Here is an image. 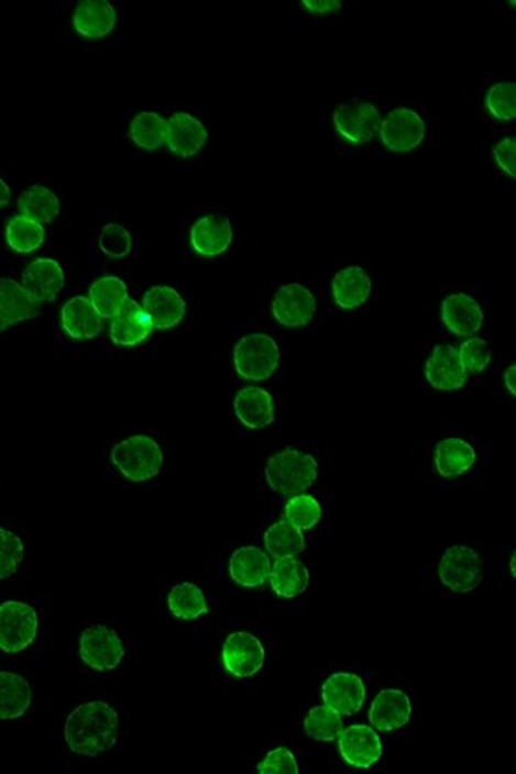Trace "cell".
<instances>
[{
    "mask_svg": "<svg viewBox=\"0 0 516 774\" xmlns=\"http://www.w3.org/2000/svg\"><path fill=\"white\" fill-rule=\"evenodd\" d=\"M381 141L393 152H411L422 143L425 121L411 109H394L381 120Z\"/></svg>",
    "mask_w": 516,
    "mask_h": 774,
    "instance_id": "10",
    "label": "cell"
},
{
    "mask_svg": "<svg viewBox=\"0 0 516 774\" xmlns=\"http://www.w3.org/2000/svg\"><path fill=\"white\" fill-rule=\"evenodd\" d=\"M265 478L276 494L297 496L317 482L318 462L306 452L286 449L268 460Z\"/></svg>",
    "mask_w": 516,
    "mask_h": 774,
    "instance_id": "2",
    "label": "cell"
},
{
    "mask_svg": "<svg viewBox=\"0 0 516 774\" xmlns=\"http://www.w3.org/2000/svg\"><path fill=\"white\" fill-rule=\"evenodd\" d=\"M117 24V12L106 0H85L73 13V26L88 40H102L112 33Z\"/></svg>",
    "mask_w": 516,
    "mask_h": 774,
    "instance_id": "23",
    "label": "cell"
},
{
    "mask_svg": "<svg viewBox=\"0 0 516 774\" xmlns=\"http://www.w3.org/2000/svg\"><path fill=\"white\" fill-rule=\"evenodd\" d=\"M381 113L369 100L341 103L332 117L338 133L351 144L362 145L375 137L381 126Z\"/></svg>",
    "mask_w": 516,
    "mask_h": 774,
    "instance_id": "7",
    "label": "cell"
},
{
    "mask_svg": "<svg viewBox=\"0 0 516 774\" xmlns=\"http://www.w3.org/2000/svg\"><path fill=\"white\" fill-rule=\"evenodd\" d=\"M40 629V618L31 605L9 600L0 604V651L23 652L33 644Z\"/></svg>",
    "mask_w": 516,
    "mask_h": 774,
    "instance_id": "5",
    "label": "cell"
},
{
    "mask_svg": "<svg viewBox=\"0 0 516 774\" xmlns=\"http://www.w3.org/2000/svg\"><path fill=\"white\" fill-rule=\"evenodd\" d=\"M459 355L466 372L481 373L493 361V349L484 339L471 338L460 345Z\"/></svg>",
    "mask_w": 516,
    "mask_h": 774,
    "instance_id": "42",
    "label": "cell"
},
{
    "mask_svg": "<svg viewBox=\"0 0 516 774\" xmlns=\"http://www.w3.org/2000/svg\"><path fill=\"white\" fill-rule=\"evenodd\" d=\"M19 209L37 223H51L61 213V200L44 186H31L20 196Z\"/></svg>",
    "mask_w": 516,
    "mask_h": 774,
    "instance_id": "34",
    "label": "cell"
},
{
    "mask_svg": "<svg viewBox=\"0 0 516 774\" xmlns=\"http://www.w3.org/2000/svg\"><path fill=\"white\" fill-rule=\"evenodd\" d=\"M46 231L43 224L24 215H17L7 226V242L19 254H30L43 245Z\"/></svg>",
    "mask_w": 516,
    "mask_h": 774,
    "instance_id": "35",
    "label": "cell"
},
{
    "mask_svg": "<svg viewBox=\"0 0 516 774\" xmlns=\"http://www.w3.org/2000/svg\"><path fill=\"white\" fill-rule=\"evenodd\" d=\"M259 773H299L296 756L286 748L272 750L262 763L257 765Z\"/></svg>",
    "mask_w": 516,
    "mask_h": 774,
    "instance_id": "43",
    "label": "cell"
},
{
    "mask_svg": "<svg viewBox=\"0 0 516 774\" xmlns=\"http://www.w3.org/2000/svg\"><path fill=\"white\" fill-rule=\"evenodd\" d=\"M235 417L249 430H263L275 421L272 394L262 387H244L235 394Z\"/></svg>",
    "mask_w": 516,
    "mask_h": 774,
    "instance_id": "20",
    "label": "cell"
},
{
    "mask_svg": "<svg viewBox=\"0 0 516 774\" xmlns=\"http://www.w3.org/2000/svg\"><path fill=\"white\" fill-rule=\"evenodd\" d=\"M273 317L287 328L307 327L317 312V299L306 286L299 283L283 286L273 297Z\"/></svg>",
    "mask_w": 516,
    "mask_h": 774,
    "instance_id": "11",
    "label": "cell"
},
{
    "mask_svg": "<svg viewBox=\"0 0 516 774\" xmlns=\"http://www.w3.org/2000/svg\"><path fill=\"white\" fill-rule=\"evenodd\" d=\"M510 572H512V576H514V578H515V576H516V573H515V556H512V560H510Z\"/></svg>",
    "mask_w": 516,
    "mask_h": 774,
    "instance_id": "48",
    "label": "cell"
},
{
    "mask_svg": "<svg viewBox=\"0 0 516 774\" xmlns=\"http://www.w3.org/2000/svg\"><path fill=\"white\" fill-rule=\"evenodd\" d=\"M270 570L268 555L255 545L238 549L230 559V576L239 586H263L268 579Z\"/></svg>",
    "mask_w": 516,
    "mask_h": 774,
    "instance_id": "27",
    "label": "cell"
},
{
    "mask_svg": "<svg viewBox=\"0 0 516 774\" xmlns=\"http://www.w3.org/2000/svg\"><path fill=\"white\" fill-rule=\"evenodd\" d=\"M286 521H289L300 531L311 530L317 527L321 520V506L315 497L308 494H297L286 506Z\"/></svg>",
    "mask_w": 516,
    "mask_h": 774,
    "instance_id": "38",
    "label": "cell"
},
{
    "mask_svg": "<svg viewBox=\"0 0 516 774\" xmlns=\"http://www.w3.org/2000/svg\"><path fill=\"white\" fill-rule=\"evenodd\" d=\"M282 354L275 339L268 334L254 333L235 344L234 366L241 378L263 382L272 378L278 369Z\"/></svg>",
    "mask_w": 516,
    "mask_h": 774,
    "instance_id": "4",
    "label": "cell"
},
{
    "mask_svg": "<svg viewBox=\"0 0 516 774\" xmlns=\"http://www.w3.org/2000/svg\"><path fill=\"white\" fill-rule=\"evenodd\" d=\"M207 137H209V133H207L202 121L197 120L190 113H175L172 119L166 121V144H168L169 151L178 157H194L207 143Z\"/></svg>",
    "mask_w": 516,
    "mask_h": 774,
    "instance_id": "17",
    "label": "cell"
},
{
    "mask_svg": "<svg viewBox=\"0 0 516 774\" xmlns=\"http://www.w3.org/2000/svg\"><path fill=\"white\" fill-rule=\"evenodd\" d=\"M268 579L276 596L294 599L306 593L310 575L307 566L299 560L279 559L270 570Z\"/></svg>",
    "mask_w": 516,
    "mask_h": 774,
    "instance_id": "30",
    "label": "cell"
},
{
    "mask_svg": "<svg viewBox=\"0 0 516 774\" xmlns=\"http://www.w3.org/2000/svg\"><path fill=\"white\" fill-rule=\"evenodd\" d=\"M515 376H516L515 365L508 366L507 372L504 373V385H505V387H507L508 392H510L512 396H515V394H516Z\"/></svg>",
    "mask_w": 516,
    "mask_h": 774,
    "instance_id": "46",
    "label": "cell"
},
{
    "mask_svg": "<svg viewBox=\"0 0 516 774\" xmlns=\"http://www.w3.org/2000/svg\"><path fill=\"white\" fill-rule=\"evenodd\" d=\"M486 107L494 119L512 121L515 119V82H497L487 91Z\"/></svg>",
    "mask_w": 516,
    "mask_h": 774,
    "instance_id": "40",
    "label": "cell"
},
{
    "mask_svg": "<svg viewBox=\"0 0 516 774\" xmlns=\"http://www.w3.org/2000/svg\"><path fill=\"white\" fill-rule=\"evenodd\" d=\"M40 312L41 303L26 292L23 285L15 279L0 278V331L33 320Z\"/></svg>",
    "mask_w": 516,
    "mask_h": 774,
    "instance_id": "19",
    "label": "cell"
},
{
    "mask_svg": "<svg viewBox=\"0 0 516 774\" xmlns=\"http://www.w3.org/2000/svg\"><path fill=\"white\" fill-rule=\"evenodd\" d=\"M24 545L15 532L0 528V580L15 575L22 565Z\"/></svg>",
    "mask_w": 516,
    "mask_h": 774,
    "instance_id": "39",
    "label": "cell"
},
{
    "mask_svg": "<svg viewBox=\"0 0 516 774\" xmlns=\"http://www.w3.org/2000/svg\"><path fill=\"white\" fill-rule=\"evenodd\" d=\"M128 297V288L117 276H103L89 289V300L100 318H116Z\"/></svg>",
    "mask_w": 516,
    "mask_h": 774,
    "instance_id": "32",
    "label": "cell"
},
{
    "mask_svg": "<svg viewBox=\"0 0 516 774\" xmlns=\"http://www.w3.org/2000/svg\"><path fill=\"white\" fill-rule=\"evenodd\" d=\"M494 158L498 168L515 178V137H505L494 147Z\"/></svg>",
    "mask_w": 516,
    "mask_h": 774,
    "instance_id": "44",
    "label": "cell"
},
{
    "mask_svg": "<svg viewBox=\"0 0 516 774\" xmlns=\"http://www.w3.org/2000/svg\"><path fill=\"white\" fill-rule=\"evenodd\" d=\"M33 690L23 676L0 672V720H17L30 710Z\"/></svg>",
    "mask_w": 516,
    "mask_h": 774,
    "instance_id": "29",
    "label": "cell"
},
{
    "mask_svg": "<svg viewBox=\"0 0 516 774\" xmlns=\"http://www.w3.org/2000/svg\"><path fill=\"white\" fill-rule=\"evenodd\" d=\"M304 728L315 741L332 742L344 731V720H342L341 714L327 705H317L308 711Z\"/></svg>",
    "mask_w": 516,
    "mask_h": 774,
    "instance_id": "36",
    "label": "cell"
},
{
    "mask_svg": "<svg viewBox=\"0 0 516 774\" xmlns=\"http://www.w3.org/2000/svg\"><path fill=\"white\" fill-rule=\"evenodd\" d=\"M442 320L455 336H473L484 323L480 303L469 294H452L442 302Z\"/></svg>",
    "mask_w": 516,
    "mask_h": 774,
    "instance_id": "21",
    "label": "cell"
},
{
    "mask_svg": "<svg viewBox=\"0 0 516 774\" xmlns=\"http://www.w3.org/2000/svg\"><path fill=\"white\" fill-rule=\"evenodd\" d=\"M325 705L341 715H355L366 700V687L362 677L353 673H336L321 687Z\"/></svg>",
    "mask_w": 516,
    "mask_h": 774,
    "instance_id": "14",
    "label": "cell"
},
{
    "mask_svg": "<svg viewBox=\"0 0 516 774\" xmlns=\"http://www.w3.org/2000/svg\"><path fill=\"white\" fill-rule=\"evenodd\" d=\"M168 608L173 617L183 621H194L209 613L202 589L193 583H182L173 587L168 596Z\"/></svg>",
    "mask_w": 516,
    "mask_h": 774,
    "instance_id": "33",
    "label": "cell"
},
{
    "mask_svg": "<svg viewBox=\"0 0 516 774\" xmlns=\"http://www.w3.org/2000/svg\"><path fill=\"white\" fill-rule=\"evenodd\" d=\"M476 463V451L465 439L449 438L439 442L435 451V465L446 479L465 475Z\"/></svg>",
    "mask_w": 516,
    "mask_h": 774,
    "instance_id": "26",
    "label": "cell"
},
{
    "mask_svg": "<svg viewBox=\"0 0 516 774\" xmlns=\"http://www.w3.org/2000/svg\"><path fill=\"white\" fill-rule=\"evenodd\" d=\"M120 718L107 701L95 700L79 705L65 721V741L72 752L97 756L117 744Z\"/></svg>",
    "mask_w": 516,
    "mask_h": 774,
    "instance_id": "1",
    "label": "cell"
},
{
    "mask_svg": "<svg viewBox=\"0 0 516 774\" xmlns=\"http://www.w3.org/2000/svg\"><path fill=\"white\" fill-rule=\"evenodd\" d=\"M331 288L332 299L338 307L342 310L359 309L372 294V279L360 266H349L332 278Z\"/></svg>",
    "mask_w": 516,
    "mask_h": 774,
    "instance_id": "24",
    "label": "cell"
},
{
    "mask_svg": "<svg viewBox=\"0 0 516 774\" xmlns=\"http://www.w3.org/2000/svg\"><path fill=\"white\" fill-rule=\"evenodd\" d=\"M79 653L86 665L97 672H112L124 656V645L113 629L97 624L83 632Z\"/></svg>",
    "mask_w": 516,
    "mask_h": 774,
    "instance_id": "8",
    "label": "cell"
},
{
    "mask_svg": "<svg viewBox=\"0 0 516 774\" xmlns=\"http://www.w3.org/2000/svg\"><path fill=\"white\" fill-rule=\"evenodd\" d=\"M429 385L438 390H459L469 382V372L460 361L459 349L450 344L438 345L429 355L425 368Z\"/></svg>",
    "mask_w": 516,
    "mask_h": 774,
    "instance_id": "13",
    "label": "cell"
},
{
    "mask_svg": "<svg viewBox=\"0 0 516 774\" xmlns=\"http://www.w3.org/2000/svg\"><path fill=\"white\" fill-rule=\"evenodd\" d=\"M112 462L128 482L144 483L161 473L164 452L149 435H131L112 449Z\"/></svg>",
    "mask_w": 516,
    "mask_h": 774,
    "instance_id": "3",
    "label": "cell"
},
{
    "mask_svg": "<svg viewBox=\"0 0 516 774\" xmlns=\"http://www.w3.org/2000/svg\"><path fill=\"white\" fill-rule=\"evenodd\" d=\"M62 327L73 339H95L99 336L100 314L89 297H73L62 307Z\"/></svg>",
    "mask_w": 516,
    "mask_h": 774,
    "instance_id": "28",
    "label": "cell"
},
{
    "mask_svg": "<svg viewBox=\"0 0 516 774\" xmlns=\"http://www.w3.org/2000/svg\"><path fill=\"white\" fill-rule=\"evenodd\" d=\"M266 551L275 559H294L306 551V538L299 528L283 520L272 524L263 535Z\"/></svg>",
    "mask_w": 516,
    "mask_h": 774,
    "instance_id": "31",
    "label": "cell"
},
{
    "mask_svg": "<svg viewBox=\"0 0 516 774\" xmlns=\"http://www.w3.org/2000/svg\"><path fill=\"white\" fill-rule=\"evenodd\" d=\"M303 5L314 15H331L342 10L339 0H304Z\"/></svg>",
    "mask_w": 516,
    "mask_h": 774,
    "instance_id": "45",
    "label": "cell"
},
{
    "mask_svg": "<svg viewBox=\"0 0 516 774\" xmlns=\"http://www.w3.org/2000/svg\"><path fill=\"white\" fill-rule=\"evenodd\" d=\"M100 251L110 258H124L130 255L133 248V237L127 228L117 223L107 224L102 228L99 236Z\"/></svg>",
    "mask_w": 516,
    "mask_h": 774,
    "instance_id": "41",
    "label": "cell"
},
{
    "mask_svg": "<svg viewBox=\"0 0 516 774\" xmlns=\"http://www.w3.org/2000/svg\"><path fill=\"white\" fill-rule=\"evenodd\" d=\"M133 143L145 151H157L166 143V121L155 112H141L130 126Z\"/></svg>",
    "mask_w": 516,
    "mask_h": 774,
    "instance_id": "37",
    "label": "cell"
},
{
    "mask_svg": "<svg viewBox=\"0 0 516 774\" xmlns=\"http://www.w3.org/2000/svg\"><path fill=\"white\" fill-rule=\"evenodd\" d=\"M439 578L455 593H471L484 578L483 559L469 545H452L439 563Z\"/></svg>",
    "mask_w": 516,
    "mask_h": 774,
    "instance_id": "6",
    "label": "cell"
},
{
    "mask_svg": "<svg viewBox=\"0 0 516 774\" xmlns=\"http://www.w3.org/2000/svg\"><path fill=\"white\" fill-rule=\"evenodd\" d=\"M411 718V701L399 689H384L373 700L370 721L380 731H397Z\"/></svg>",
    "mask_w": 516,
    "mask_h": 774,
    "instance_id": "22",
    "label": "cell"
},
{
    "mask_svg": "<svg viewBox=\"0 0 516 774\" xmlns=\"http://www.w3.org/2000/svg\"><path fill=\"white\" fill-rule=\"evenodd\" d=\"M265 648L260 639L244 631L228 635L221 652L227 672L241 679L257 675L265 665Z\"/></svg>",
    "mask_w": 516,
    "mask_h": 774,
    "instance_id": "9",
    "label": "cell"
},
{
    "mask_svg": "<svg viewBox=\"0 0 516 774\" xmlns=\"http://www.w3.org/2000/svg\"><path fill=\"white\" fill-rule=\"evenodd\" d=\"M10 197H12V192H10L9 185L0 178V209L9 206Z\"/></svg>",
    "mask_w": 516,
    "mask_h": 774,
    "instance_id": "47",
    "label": "cell"
},
{
    "mask_svg": "<svg viewBox=\"0 0 516 774\" xmlns=\"http://www.w3.org/2000/svg\"><path fill=\"white\" fill-rule=\"evenodd\" d=\"M231 242H233V228L227 217L199 218L190 230V245L202 257L211 258L224 254Z\"/></svg>",
    "mask_w": 516,
    "mask_h": 774,
    "instance_id": "16",
    "label": "cell"
},
{
    "mask_svg": "<svg viewBox=\"0 0 516 774\" xmlns=\"http://www.w3.org/2000/svg\"><path fill=\"white\" fill-rule=\"evenodd\" d=\"M152 324L149 321L147 314L144 313L140 303L136 300L128 299L120 312L113 318L112 328H110V336L113 342L123 347H133L141 344L142 341L151 334Z\"/></svg>",
    "mask_w": 516,
    "mask_h": 774,
    "instance_id": "25",
    "label": "cell"
},
{
    "mask_svg": "<svg viewBox=\"0 0 516 774\" xmlns=\"http://www.w3.org/2000/svg\"><path fill=\"white\" fill-rule=\"evenodd\" d=\"M142 310L147 314L152 328L172 330L186 317V302L178 290L169 286H154L144 294Z\"/></svg>",
    "mask_w": 516,
    "mask_h": 774,
    "instance_id": "15",
    "label": "cell"
},
{
    "mask_svg": "<svg viewBox=\"0 0 516 774\" xmlns=\"http://www.w3.org/2000/svg\"><path fill=\"white\" fill-rule=\"evenodd\" d=\"M65 285V273L52 258H36L23 273V288L37 302H52Z\"/></svg>",
    "mask_w": 516,
    "mask_h": 774,
    "instance_id": "18",
    "label": "cell"
},
{
    "mask_svg": "<svg viewBox=\"0 0 516 774\" xmlns=\"http://www.w3.org/2000/svg\"><path fill=\"white\" fill-rule=\"evenodd\" d=\"M342 759L355 769H370L383 756V744L375 729L365 725H353L339 736Z\"/></svg>",
    "mask_w": 516,
    "mask_h": 774,
    "instance_id": "12",
    "label": "cell"
}]
</instances>
